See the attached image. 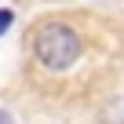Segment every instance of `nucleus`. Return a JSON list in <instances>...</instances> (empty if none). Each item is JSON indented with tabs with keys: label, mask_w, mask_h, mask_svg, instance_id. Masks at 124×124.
<instances>
[{
	"label": "nucleus",
	"mask_w": 124,
	"mask_h": 124,
	"mask_svg": "<svg viewBox=\"0 0 124 124\" xmlns=\"http://www.w3.org/2000/svg\"><path fill=\"white\" fill-rule=\"evenodd\" d=\"M33 55H37L40 66H47L55 73H66L70 66H77V58H80V37L66 22H47L33 37Z\"/></svg>",
	"instance_id": "obj_1"
},
{
	"label": "nucleus",
	"mask_w": 124,
	"mask_h": 124,
	"mask_svg": "<svg viewBox=\"0 0 124 124\" xmlns=\"http://www.w3.org/2000/svg\"><path fill=\"white\" fill-rule=\"evenodd\" d=\"M11 22H15V15H11L8 8H4V11H0V37H4V33L11 29Z\"/></svg>",
	"instance_id": "obj_2"
},
{
	"label": "nucleus",
	"mask_w": 124,
	"mask_h": 124,
	"mask_svg": "<svg viewBox=\"0 0 124 124\" xmlns=\"http://www.w3.org/2000/svg\"><path fill=\"white\" fill-rule=\"evenodd\" d=\"M0 124H11V117H8V113H4V109H0Z\"/></svg>",
	"instance_id": "obj_3"
}]
</instances>
